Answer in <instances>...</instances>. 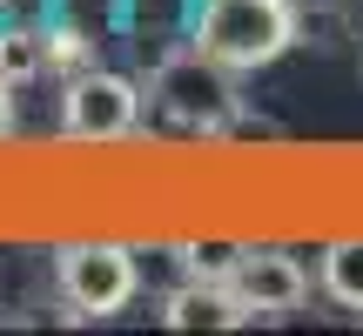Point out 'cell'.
Returning a JSON list of instances; mask_svg holds the SVG:
<instances>
[{"mask_svg": "<svg viewBox=\"0 0 363 336\" xmlns=\"http://www.w3.org/2000/svg\"><path fill=\"white\" fill-rule=\"evenodd\" d=\"M48 67H61V74L94 67V40L81 34V27H48Z\"/></svg>", "mask_w": 363, "mask_h": 336, "instance_id": "cell-9", "label": "cell"}, {"mask_svg": "<svg viewBox=\"0 0 363 336\" xmlns=\"http://www.w3.org/2000/svg\"><path fill=\"white\" fill-rule=\"evenodd\" d=\"M135 128H142V88L128 74H108V67L67 74V94H61L67 142H128Z\"/></svg>", "mask_w": 363, "mask_h": 336, "instance_id": "cell-3", "label": "cell"}, {"mask_svg": "<svg viewBox=\"0 0 363 336\" xmlns=\"http://www.w3.org/2000/svg\"><path fill=\"white\" fill-rule=\"evenodd\" d=\"M34 74H48V27L7 21L0 27V81H7V88H27Z\"/></svg>", "mask_w": 363, "mask_h": 336, "instance_id": "cell-7", "label": "cell"}, {"mask_svg": "<svg viewBox=\"0 0 363 336\" xmlns=\"http://www.w3.org/2000/svg\"><path fill=\"white\" fill-rule=\"evenodd\" d=\"M235 296L249 303V316H289L303 296H310V276H303L296 256H283V249H249L242 262H235Z\"/></svg>", "mask_w": 363, "mask_h": 336, "instance_id": "cell-5", "label": "cell"}, {"mask_svg": "<svg viewBox=\"0 0 363 336\" xmlns=\"http://www.w3.org/2000/svg\"><path fill=\"white\" fill-rule=\"evenodd\" d=\"M242 256H249L242 242H189V249H182V269H189V276H235Z\"/></svg>", "mask_w": 363, "mask_h": 336, "instance_id": "cell-10", "label": "cell"}, {"mask_svg": "<svg viewBox=\"0 0 363 336\" xmlns=\"http://www.w3.org/2000/svg\"><path fill=\"white\" fill-rule=\"evenodd\" d=\"M7 135H13V88L0 81V142H7Z\"/></svg>", "mask_w": 363, "mask_h": 336, "instance_id": "cell-11", "label": "cell"}, {"mask_svg": "<svg viewBox=\"0 0 363 336\" xmlns=\"http://www.w3.org/2000/svg\"><path fill=\"white\" fill-rule=\"evenodd\" d=\"M128 7H135V21H155V13L169 7V0H128Z\"/></svg>", "mask_w": 363, "mask_h": 336, "instance_id": "cell-12", "label": "cell"}, {"mask_svg": "<svg viewBox=\"0 0 363 336\" xmlns=\"http://www.w3.org/2000/svg\"><path fill=\"white\" fill-rule=\"evenodd\" d=\"M323 289L343 310H363V242H337L323 256Z\"/></svg>", "mask_w": 363, "mask_h": 336, "instance_id": "cell-8", "label": "cell"}, {"mask_svg": "<svg viewBox=\"0 0 363 336\" xmlns=\"http://www.w3.org/2000/svg\"><path fill=\"white\" fill-rule=\"evenodd\" d=\"M162 323H169V330H208V336H222V330H242L249 323V303L235 296L229 276H189L182 289L162 296Z\"/></svg>", "mask_w": 363, "mask_h": 336, "instance_id": "cell-6", "label": "cell"}, {"mask_svg": "<svg viewBox=\"0 0 363 336\" xmlns=\"http://www.w3.org/2000/svg\"><path fill=\"white\" fill-rule=\"evenodd\" d=\"M296 7L289 0H208L189 27V47L222 61L229 74H249V67H269L296 47Z\"/></svg>", "mask_w": 363, "mask_h": 336, "instance_id": "cell-1", "label": "cell"}, {"mask_svg": "<svg viewBox=\"0 0 363 336\" xmlns=\"http://www.w3.org/2000/svg\"><path fill=\"white\" fill-rule=\"evenodd\" d=\"M7 7H13V0H0V13H7Z\"/></svg>", "mask_w": 363, "mask_h": 336, "instance_id": "cell-13", "label": "cell"}, {"mask_svg": "<svg viewBox=\"0 0 363 336\" xmlns=\"http://www.w3.org/2000/svg\"><path fill=\"white\" fill-rule=\"evenodd\" d=\"M155 108H162V121L182 135H222L235 121V88H229V67L222 61H208V54H175V61H162V74H155Z\"/></svg>", "mask_w": 363, "mask_h": 336, "instance_id": "cell-2", "label": "cell"}, {"mask_svg": "<svg viewBox=\"0 0 363 336\" xmlns=\"http://www.w3.org/2000/svg\"><path fill=\"white\" fill-rule=\"evenodd\" d=\"M61 296L74 316H121L135 303V256L121 242H74L61 249Z\"/></svg>", "mask_w": 363, "mask_h": 336, "instance_id": "cell-4", "label": "cell"}]
</instances>
